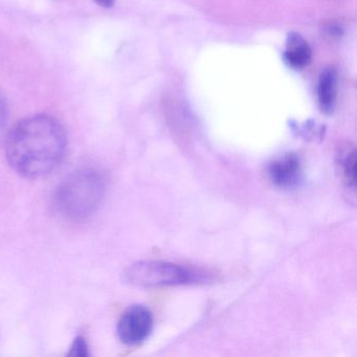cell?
Listing matches in <instances>:
<instances>
[{"instance_id":"obj_2","label":"cell","mask_w":357,"mask_h":357,"mask_svg":"<svg viewBox=\"0 0 357 357\" xmlns=\"http://www.w3.org/2000/svg\"><path fill=\"white\" fill-rule=\"evenodd\" d=\"M106 178L96 168H81L62 181L54 194V206L63 218L83 221L93 216L105 197Z\"/></svg>"},{"instance_id":"obj_6","label":"cell","mask_w":357,"mask_h":357,"mask_svg":"<svg viewBox=\"0 0 357 357\" xmlns=\"http://www.w3.org/2000/svg\"><path fill=\"white\" fill-rule=\"evenodd\" d=\"M338 74L334 68H327L319 75L317 87V104L323 114H333L337 101Z\"/></svg>"},{"instance_id":"obj_5","label":"cell","mask_w":357,"mask_h":357,"mask_svg":"<svg viewBox=\"0 0 357 357\" xmlns=\"http://www.w3.org/2000/svg\"><path fill=\"white\" fill-rule=\"evenodd\" d=\"M269 179L281 189L289 190L298 187L303 178L302 162L294 152L275 158L267 168Z\"/></svg>"},{"instance_id":"obj_7","label":"cell","mask_w":357,"mask_h":357,"mask_svg":"<svg viewBox=\"0 0 357 357\" xmlns=\"http://www.w3.org/2000/svg\"><path fill=\"white\" fill-rule=\"evenodd\" d=\"M284 61L296 70H304L312 60V50L309 43L298 33H289L286 39Z\"/></svg>"},{"instance_id":"obj_11","label":"cell","mask_w":357,"mask_h":357,"mask_svg":"<svg viewBox=\"0 0 357 357\" xmlns=\"http://www.w3.org/2000/svg\"><path fill=\"white\" fill-rule=\"evenodd\" d=\"M326 29H327L328 34H329L330 36H340V35L344 33L342 26H340V24H334V22L330 24Z\"/></svg>"},{"instance_id":"obj_4","label":"cell","mask_w":357,"mask_h":357,"mask_svg":"<svg viewBox=\"0 0 357 357\" xmlns=\"http://www.w3.org/2000/svg\"><path fill=\"white\" fill-rule=\"evenodd\" d=\"M153 330V314L143 305H133L125 310L118 323L119 340L126 346L143 344Z\"/></svg>"},{"instance_id":"obj_3","label":"cell","mask_w":357,"mask_h":357,"mask_svg":"<svg viewBox=\"0 0 357 357\" xmlns=\"http://www.w3.org/2000/svg\"><path fill=\"white\" fill-rule=\"evenodd\" d=\"M202 273L165 261H139L127 267L123 281L139 288L167 287L197 283Z\"/></svg>"},{"instance_id":"obj_1","label":"cell","mask_w":357,"mask_h":357,"mask_svg":"<svg viewBox=\"0 0 357 357\" xmlns=\"http://www.w3.org/2000/svg\"><path fill=\"white\" fill-rule=\"evenodd\" d=\"M68 135L59 121L47 114L28 116L15 125L6 142L10 166L26 178L47 176L61 165Z\"/></svg>"},{"instance_id":"obj_9","label":"cell","mask_w":357,"mask_h":357,"mask_svg":"<svg viewBox=\"0 0 357 357\" xmlns=\"http://www.w3.org/2000/svg\"><path fill=\"white\" fill-rule=\"evenodd\" d=\"M70 355L80 357H85L89 355V346H87L86 340L82 336H78L74 340L72 348H70Z\"/></svg>"},{"instance_id":"obj_12","label":"cell","mask_w":357,"mask_h":357,"mask_svg":"<svg viewBox=\"0 0 357 357\" xmlns=\"http://www.w3.org/2000/svg\"><path fill=\"white\" fill-rule=\"evenodd\" d=\"M93 3H97L98 6L102 8H112L116 3V0H93Z\"/></svg>"},{"instance_id":"obj_10","label":"cell","mask_w":357,"mask_h":357,"mask_svg":"<svg viewBox=\"0 0 357 357\" xmlns=\"http://www.w3.org/2000/svg\"><path fill=\"white\" fill-rule=\"evenodd\" d=\"M8 103L3 93L0 91V139L3 137V131L7 126Z\"/></svg>"},{"instance_id":"obj_8","label":"cell","mask_w":357,"mask_h":357,"mask_svg":"<svg viewBox=\"0 0 357 357\" xmlns=\"http://www.w3.org/2000/svg\"><path fill=\"white\" fill-rule=\"evenodd\" d=\"M340 172L349 189L355 190L356 183V152L354 147H347L340 152Z\"/></svg>"}]
</instances>
